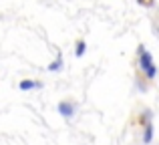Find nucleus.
Masks as SVG:
<instances>
[{"label": "nucleus", "instance_id": "nucleus-1", "mask_svg": "<svg viewBox=\"0 0 159 145\" xmlns=\"http://www.w3.org/2000/svg\"><path fill=\"white\" fill-rule=\"evenodd\" d=\"M139 48H141V51H139V55H141V67H143V71L147 73L149 79H153V77H155V67H153L151 55H149V52H145L143 47H139Z\"/></svg>", "mask_w": 159, "mask_h": 145}, {"label": "nucleus", "instance_id": "nucleus-2", "mask_svg": "<svg viewBox=\"0 0 159 145\" xmlns=\"http://www.w3.org/2000/svg\"><path fill=\"white\" fill-rule=\"evenodd\" d=\"M58 111H61L62 117L70 119L75 115V105H73V103H66V101H61V103H58Z\"/></svg>", "mask_w": 159, "mask_h": 145}, {"label": "nucleus", "instance_id": "nucleus-3", "mask_svg": "<svg viewBox=\"0 0 159 145\" xmlns=\"http://www.w3.org/2000/svg\"><path fill=\"white\" fill-rule=\"evenodd\" d=\"M40 83H34V81H22L20 83V91H30V89H39Z\"/></svg>", "mask_w": 159, "mask_h": 145}, {"label": "nucleus", "instance_id": "nucleus-4", "mask_svg": "<svg viewBox=\"0 0 159 145\" xmlns=\"http://www.w3.org/2000/svg\"><path fill=\"white\" fill-rule=\"evenodd\" d=\"M61 67H62V61H61V57H58V59L54 61V63L51 65V67H48V71H58Z\"/></svg>", "mask_w": 159, "mask_h": 145}, {"label": "nucleus", "instance_id": "nucleus-5", "mask_svg": "<svg viewBox=\"0 0 159 145\" xmlns=\"http://www.w3.org/2000/svg\"><path fill=\"white\" fill-rule=\"evenodd\" d=\"M85 48H87V44H85V43H79V47H77V57L85 55Z\"/></svg>", "mask_w": 159, "mask_h": 145}]
</instances>
